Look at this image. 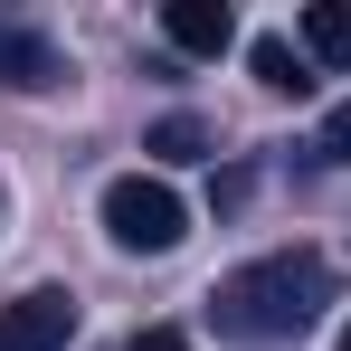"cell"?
<instances>
[{
	"instance_id": "8",
	"label": "cell",
	"mask_w": 351,
	"mask_h": 351,
	"mask_svg": "<svg viewBox=\"0 0 351 351\" xmlns=\"http://www.w3.org/2000/svg\"><path fill=\"white\" fill-rule=\"evenodd\" d=\"M247 58H256V86H276V95H304V86H313V76H304V58H294L285 38H256Z\"/></svg>"
},
{
	"instance_id": "5",
	"label": "cell",
	"mask_w": 351,
	"mask_h": 351,
	"mask_svg": "<svg viewBox=\"0 0 351 351\" xmlns=\"http://www.w3.org/2000/svg\"><path fill=\"white\" fill-rule=\"evenodd\" d=\"M162 38H171L180 58H219V48L237 38V19L219 10V0H171V10H162Z\"/></svg>"
},
{
	"instance_id": "4",
	"label": "cell",
	"mask_w": 351,
	"mask_h": 351,
	"mask_svg": "<svg viewBox=\"0 0 351 351\" xmlns=\"http://www.w3.org/2000/svg\"><path fill=\"white\" fill-rule=\"evenodd\" d=\"M0 86H19V95H58V86H66L58 38H38V29H19V19H0Z\"/></svg>"
},
{
	"instance_id": "2",
	"label": "cell",
	"mask_w": 351,
	"mask_h": 351,
	"mask_svg": "<svg viewBox=\"0 0 351 351\" xmlns=\"http://www.w3.org/2000/svg\"><path fill=\"white\" fill-rule=\"evenodd\" d=\"M105 237H114L123 256H171L180 237H190V209H180V190H171V180L123 171L114 190H105Z\"/></svg>"
},
{
	"instance_id": "7",
	"label": "cell",
	"mask_w": 351,
	"mask_h": 351,
	"mask_svg": "<svg viewBox=\"0 0 351 351\" xmlns=\"http://www.w3.org/2000/svg\"><path fill=\"white\" fill-rule=\"evenodd\" d=\"M143 152H152V162H199V152H209V123L199 114H162L143 133Z\"/></svg>"
},
{
	"instance_id": "11",
	"label": "cell",
	"mask_w": 351,
	"mask_h": 351,
	"mask_svg": "<svg viewBox=\"0 0 351 351\" xmlns=\"http://www.w3.org/2000/svg\"><path fill=\"white\" fill-rule=\"evenodd\" d=\"M342 351H351V323H342Z\"/></svg>"
},
{
	"instance_id": "9",
	"label": "cell",
	"mask_w": 351,
	"mask_h": 351,
	"mask_svg": "<svg viewBox=\"0 0 351 351\" xmlns=\"http://www.w3.org/2000/svg\"><path fill=\"white\" fill-rule=\"evenodd\" d=\"M323 152H332V162H351V105H332V114H323Z\"/></svg>"
},
{
	"instance_id": "10",
	"label": "cell",
	"mask_w": 351,
	"mask_h": 351,
	"mask_svg": "<svg viewBox=\"0 0 351 351\" xmlns=\"http://www.w3.org/2000/svg\"><path fill=\"white\" fill-rule=\"evenodd\" d=\"M123 351H190V332H171V323H152V332H133Z\"/></svg>"
},
{
	"instance_id": "1",
	"label": "cell",
	"mask_w": 351,
	"mask_h": 351,
	"mask_svg": "<svg viewBox=\"0 0 351 351\" xmlns=\"http://www.w3.org/2000/svg\"><path fill=\"white\" fill-rule=\"evenodd\" d=\"M323 304H332V266L313 247H285V256H256V266L219 276L209 332H228V342H294Z\"/></svg>"
},
{
	"instance_id": "6",
	"label": "cell",
	"mask_w": 351,
	"mask_h": 351,
	"mask_svg": "<svg viewBox=\"0 0 351 351\" xmlns=\"http://www.w3.org/2000/svg\"><path fill=\"white\" fill-rule=\"evenodd\" d=\"M304 58L313 66H351V0H313L304 10Z\"/></svg>"
},
{
	"instance_id": "3",
	"label": "cell",
	"mask_w": 351,
	"mask_h": 351,
	"mask_svg": "<svg viewBox=\"0 0 351 351\" xmlns=\"http://www.w3.org/2000/svg\"><path fill=\"white\" fill-rule=\"evenodd\" d=\"M66 342H76V294L38 285L19 304H0V351H66Z\"/></svg>"
}]
</instances>
